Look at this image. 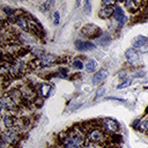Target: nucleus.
Here are the masks:
<instances>
[{"label":"nucleus","instance_id":"23","mask_svg":"<svg viewBox=\"0 0 148 148\" xmlns=\"http://www.w3.org/2000/svg\"><path fill=\"white\" fill-rule=\"evenodd\" d=\"M138 52H139V53H147V52H148V40L138 50Z\"/></svg>","mask_w":148,"mask_h":148},{"label":"nucleus","instance_id":"30","mask_svg":"<svg viewBox=\"0 0 148 148\" xmlns=\"http://www.w3.org/2000/svg\"><path fill=\"white\" fill-rule=\"evenodd\" d=\"M146 113H147V114H148V108H147V109H146Z\"/></svg>","mask_w":148,"mask_h":148},{"label":"nucleus","instance_id":"17","mask_svg":"<svg viewBox=\"0 0 148 148\" xmlns=\"http://www.w3.org/2000/svg\"><path fill=\"white\" fill-rule=\"evenodd\" d=\"M138 130L141 131V132H147L148 131V117H145L143 119H141Z\"/></svg>","mask_w":148,"mask_h":148},{"label":"nucleus","instance_id":"16","mask_svg":"<svg viewBox=\"0 0 148 148\" xmlns=\"http://www.w3.org/2000/svg\"><path fill=\"white\" fill-rule=\"evenodd\" d=\"M96 67H97V62L94 59H88L87 62L84 64V68L88 73H94L96 71Z\"/></svg>","mask_w":148,"mask_h":148},{"label":"nucleus","instance_id":"3","mask_svg":"<svg viewBox=\"0 0 148 148\" xmlns=\"http://www.w3.org/2000/svg\"><path fill=\"white\" fill-rule=\"evenodd\" d=\"M81 34L86 38H88V39L98 38V37H101L103 35L102 29L98 25L94 24V23H87V24H84L82 27V29H81Z\"/></svg>","mask_w":148,"mask_h":148},{"label":"nucleus","instance_id":"13","mask_svg":"<svg viewBox=\"0 0 148 148\" xmlns=\"http://www.w3.org/2000/svg\"><path fill=\"white\" fill-rule=\"evenodd\" d=\"M114 13V6H110V7H102L98 12V16L101 18H109L111 16H113Z\"/></svg>","mask_w":148,"mask_h":148},{"label":"nucleus","instance_id":"21","mask_svg":"<svg viewBox=\"0 0 148 148\" xmlns=\"http://www.w3.org/2000/svg\"><path fill=\"white\" fill-rule=\"evenodd\" d=\"M83 9H84V13H86L87 15L90 14V12H91V3H90V1H84V3H83Z\"/></svg>","mask_w":148,"mask_h":148},{"label":"nucleus","instance_id":"14","mask_svg":"<svg viewBox=\"0 0 148 148\" xmlns=\"http://www.w3.org/2000/svg\"><path fill=\"white\" fill-rule=\"evenodd\" d=\"M51 89H52V86H51L50 83H42V84H39L37 91H38V95H39L40 97L45 98V97H47V96L50 95Z\"/></svg>","mask_w":148,"mask_h":148},{"label":"nucleus","instance_id":"28","mask_svg":"<svg viewBox=\"0 0 148 148\" xmlns=\"http://www.w3.org/2000/svg\"><path fill=\"white\" fill-rule=\"evenodd\" d=\"M106 99H111V101H119V102H125L124 98H118V97H106Z\"/></svg>","mask_w":148,"mask_h":148},{"label":"nucleus","instance_id":"22","mask_svg":"<svg viewBox=\"0 0 148 148\" xmlns=\"http://www.w3.org/2000/svg\"><path fill=\"white\" fill-rule=\"evenodd\" d=\"M83 148H102V145H97V143H94V142H88L83 146Z\"/></svg>","mask_w":148,"mask_h":148},{"label":"nucleus","instance_id":"9","mask_svg":"<svg viewBox=\"0 0 148 148\" xmlns=\"http://www.w3.org/2000/svg\"><path fill=\"white\" fill-rule=\"evenodd\" d=\"M16 120H17V118L14 114H12L10 112L2 114V124H3V127L6 130L14 128L15 125H16Z\"/></svg>","mask_w":148,"mask_h":148},{"label":"nucleus","instance_id":"27","mask_svg":"<svg viewBox=\"0 0 148 148\" xmlns=\"http://www.w3.org/2000/svg\"><path fill=\"white\" fill-rule=\"evenodd\" d=\"M140 121H141V119H135V121L132 124V127H134L135 130H138V127L140 125Z\"/></svg>","mask_w":148,"mask_h":148},{"label":"nucleus","instance_id":"19","mask_svg":"<svg viewBox=\"0 0 148 148\" xmlns=\"http://www.w3.org/2000/svg\"><path fill=\"white\" fill-rule=\"evenodd\" d=\"M83 61L81 59H74V61L72 62V67L74 69H82L83 68Z\"/></svg>","mask_w":148,"mask_h":148},{"label":"nucleus","instance_id":"4","mask_svg":"<svg viewBox=\"0 0 148 148\" xmlns=\"http://www.w3.org/2000/svg\"><path fill=\"white\" fill-rule=\"evenodd\" d=\"M101 126L102 128L105 131V133L108 134H117L120 131V126L118 124L117 120H114L113 118H104L101 120Z\"/></svg>","mask_w":148,"mask_h":148},{"label":"nucleus","instance_id":"15","mask_svg":"<svg viewBox=\"0 0 148 148\" xmlns=\"http://www.w3.org/2000/svg\"><path fill=\"white\" fill-rule=\"evenodd\" d=\"M147 40H148L147 37H145V36H142V35H139V36H136V37L133 39V42H132V47L138 51Z\"/></svg>","mask_w":148,"mask_h":148},{"label":"nucleus","instance_id":"25","mask_svg":"<svg viewBox=\"0 0 148 148\" xmlns=\"http://www.w3.org/2000/svg\"><path fill=\"white\" fill-rule=\"evenodd\" d=\"M59 18H60L59 12H54V13H53V23H54L56 25L59 24Z\"/></svg>","mask_w":148,"mask_h":148},{"label":"nucleus","instance_id":"18","mask_svg":"<svg viewBox=\"0 0 148 148\" xmlns=\"http://www.w3.org/2000/svg\"><path fill=\"white\" fill-rule=\"evenodd\" d=\"M131 84H132V79H131V77H126L125 80H123L121 83H119V84L117 86V89H124V88L130 87Z\"/></svg>","mask_w":148,"mask_h":148},{"label":"nucleus","instance_id":"7","mask_svg":"<svg viewBox=\"0 0 148 148\" xmlns=\"http://www.w3.org/2000/svg\"><path fill=\"white\" fill-rule=\"evenodd\" d=\"M7 95L9 96V98L13 101V103L16 106H20L23 103V95L20 90V88H13L10 90L7 91Z\"/></svg>","mask_w":148,"mask_h":148},{"label":"nucleus","instance_id":"24","mask_svg":"<svg viewBox=\"0 0 148 148\" xmlns=\"http://www.w3.org/2000/svg\"><path fill=\"white\" fill-rule=\"evenodd\" d=\"M52 5H53L52 1H46V2H44L43 6H42V10H50V8H51Z\"/></svg>","mask_w":148,"mask_h":148},{"label":"nucleus","instance_id":"5","mask_svg":"<svg viewBox=\"0 0 148 148\" xmlns=\"http://www.w3.org/2000/svg\"><path fill=\"white\" fill-rule=\"evenodd\" d=\"M125 58L127 60V62L132 66V67H139L141 65V57H140V53L133 49V47H130L126 50L125 52Z\"/></svg>","mask_w":148,"mask_h":148},{"label":"nucleus","instance_id":"29","mask_svg":"<svg viewBox=\"0 0 148 148\" xmlns=\"http://www.w3.org/2000/svg\"><path fill=\"white\" fill-rule=\"evenodd\" d=\"M103 91H104V88H99V89L97 90V94H96V98H97V97H99L101 95H103Z\"/></svg>","mask_w":148,"mask_h":148},{"label":"nucleus","instance_id":"6","mask_svg":"<svg viewBox=\"0 0 148 148\" xmlns=\"http://www.w3.org/2000/svg\"><path fill=\"white\" fill-rule=\"evenodd\" d=\"M147 2L143 1H135V0H127L124 2L125 8L131 13V14H136L139 10L143 9L146 7Z\"/></svg>","mask_w":148,"mask_h":148},{"label":"nucleus","instance_id":"2","mask_svg":"<svg viewBox=\"0 0 148 148\" xmlns=\"http://www.w3.org/2000/svg\"><path fill=\"white\" fill-rule=\"evenodd\" d=\"M106 139H108V134L105 133V131L101 126L94 127L87 133V141L88 142H94V143H97V145H102L106 141Z\"/></svg>","mask_w":148,"mask_h":148},{"label":"nucleus","instance_id":"20","mask_svg":"<svg viewBox=\"0 0 148 148\" xmlns=\"http://www.w3.org/2000/svg\"><path fill=\"white\" fill-rule=\"evenodd\" d=\"M101 37H102V36H101ZM110 40H111V37L105 34V35L99 39V44H102V45H108V44L110 43Z\"/></svg>","mask_w":148,"mask_h":148},{"label":"nucleus","instance_id":"26","mask_svg":"<svg viewBox=\"0 0 148 148\" xmlns=\"http://www.w3.org/2000/svg\"><path fill=\"white\" fill-rule=\"evenodd\" d=\"M133 76L134 77H143L145 76V71H142V69L136 71L135 73H133Z\"/></svg>","mask_w":148,"mask_h":148},{"label":"nucleus","instance_id":"8","mask_svg":"<svg viewBox=\"0 0 148 148\" xmlns=\"http://www.w3.org/2000/svg\"><path fill=\"white\" fill-rule=\"evenodd\" d=\"M75 49L79 51H91V50L96 49V45L90 40L77 39V40H75Z\"/></svg>","mask_w":148,"mask_h":148},{"label":"nucleus","instance_id":"11","mask_svg":"<svg viewBox=\"0 0 148 148\" xmlns=\"http://www.w3.org/2000/svg\"><path fill=\"white\" fill-rule=\"evenodd\" d=\"M58 60H59L58 56H54V54H44L40 59H38V64L40 66H51L54 62H57Z\"/></svg>","mask_w":148,"mask_h":148},{"label":"nucleus","instance_id":"10","mask_svg":"<svg viewBox=\"0 0 148 148\" xmlns=\"http://www.w3.org/2000/svg\"><path fill=\"white\" fill-rule=\"evenodd\" d=\"M113 17H114V20L120 24V25H123L126 21H127V18H126V15L124 14V10H123V8L118 5V3H116V6H114V13H113Z\"/></svg>","mask_w":148,"mask_h":148},{"label":"nucleus","instance_id":"12","mask_svg":"<svg viewBox=\"0 0 148 148\" xmlns=\"http://www.w3.org/2000/svg\"><path fill=\"white\" fill-rule=\"evenodd\" d=\"M106 76H108V71L104 69V68H103V69H99V71H97V72L92 75L91 82H92V84L97 86V84L102 83V82L106 79Z\"/></svg>","mask_w":148,"mask_h":148},{"label":"nucleus","instance_id":"1","mask_svg":"<svg viewBox=\"0 0 148 148\" xmlns=\"http://www.w3.org/2000/svg\"><path fill=\"white\" fill-rule=\"evenodd\" d=\"M60 148H83L87 143V133L77 126L64 131L59 135Z\"/></svg>","mask_w":148,"mask_h":148}]
</instances>
